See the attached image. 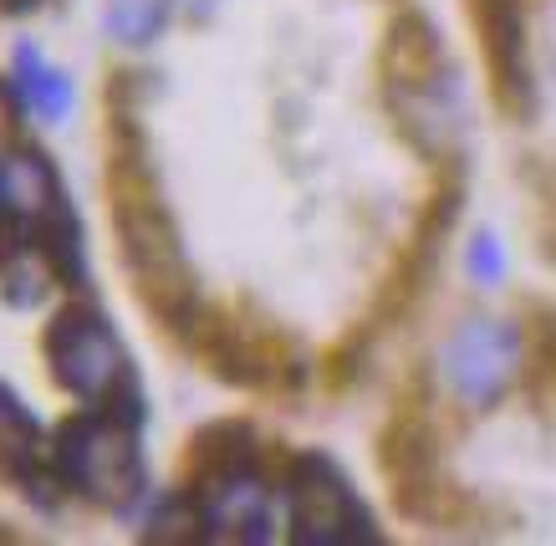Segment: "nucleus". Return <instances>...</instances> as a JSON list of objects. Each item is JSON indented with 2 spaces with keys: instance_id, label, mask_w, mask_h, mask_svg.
<instances>
[{
  "instance_id": "f8f14e48",
  "label": "nucleus",
  "mask_w": 556,
  "mask_h": 546,
  "mask_svg": "<svg viewBox=\"0 0 556 546\" xmlns=\"http://www.w3.org/2000/svg\"><path fill=\"white\" fill-rule=\"evenodd\" d=\"M51 287H62V276L31 240H0V302L16 312H36L51 296Z\"/></svg>"
},
{
  "instance_id": "7ed1b4c3",
  "label": "nucleus",
  "mask_w": 556,
  "mask_h": 546,
  "mask_svg": "<svg viewBox=\"0 0 556 546\" xmlns=\"http://www.w3.org/2000/svg\"><path fill=\"white\" fill-rule=\"evenodd\" d=\"M0 240H31L36 251L56 266L62 287L87 281L83 220L67 200V185L36 143H0Z\"/></svg>"
},
{
  "instance_id": "9b49d317",
  "label": "nucleus",
  "mask_w": 556,
  "mask_h": 546,
  "mask_svg": "<svg viewBox=\"0 0 556 546\" xmlns=\"http://www.w3.org/2000/svg\"><path fill=\"white\" fill-rule=\"evenodd\" d=\"M11 87H16L21 107L31 113V118L41 123H62L72 113V103H77V87H72V77L56 62H47V52L41 47H31V41H21L16 56H11Z\"/></svg>"
},
{
  "instance_id": "f257e3e1",
  "label": "nucleus",
  "mask_w": 556,
  "mask_h": 546,
  "mask_svg": "<svg viewBox=\"0 0 556 546\" xmlns=\"http://www.w3.org/2000/svg\"><path fill=\"white\" fill-rule=\"evenodd\" d=\"M113 230L138 302L169 332H189L200 317V287L185 256V236L153 185L149 158L128 143L113 149Z\"/></svg>"
},
{
  "instance_id": "1a4fd4ad",
  "label": "nucleus",
  "mask_w": 556,
  "mask_h": 546,
  "mask_svg": "<svg viewBox=\"0 0 556 546\" xmlns=\"http://www.w3.org/2000/svg\"><path fill=\"white\" fill-rule=\"evenodd\" d=\"M470 21L485 47L495 103L526 118L531 113V62H526V11L521 0H470Z\"/></svg>"
},
{
  "instance_id": "2eb2a0df",
  "label": "nucleus",
  "mask_w": 556,
  "mask_h": 546,
  "mask_svg": "<svg viewBox=\"0 0 556 546\" xmlns=\"http://www.w3.org/2000/svg\"><path fill=\"white\" fill-rule=\"evenodd\" d=\"M21 123H26V107H21V98H16V87H11V77H0V143H11Z\"/></svg>"
},
{
  "instance_id": "423d86ee",
  "label": "nucleus",
  "mask_w": 556,
  "mask_h": 546,
  "mask_svg": "<svg viewBox=\"0 0 556 546\" xmlns=\"http://www.w3.org/2000/svg\"><path fill=\"white\" fill-rule=\"evenodd\" d=\"M526 342L506 317H465L439 347V378L465 409H495L521 378Z\"/></svg>"
},
{
  "instance_id": "4468645a",
  "label": "nucleus",
  "mask_w": 556,
  "mask_h": 546,
  "mask_svg": "<svg viewBox=\"0 0 556 546\" xmlns=\"http://www.w3.org/2000/svg\"><path fill=\"white\" fill-rule=\"evenodd\" d=\"M465 266H470L475 287H501V281H506V245L490 236V230H480V236L470 240V256H465Z\"/></svg>"
},
{
  "instance_id": "0eeeda50",
  "label": "nucleus",
  "mask_w": 556,
  "mask_h": 546,
  "mask_svg": "<svg viewBox=\"0 0 556 546\" xmlns=\"http://www.w3.org/2000/svg\"><path fill=\"white\" fill-rule=\"evenodd\" d=\"M189 332H194V347L204 353V363H210L225 383H240V389H291L306 368L302 353H296L287 338L255 332V327H245L240 317L200 312Z\"/></svg>"
},
{
  "instance_id": "9d476101",
  "label": "nucleus",
  "mask_w": 556,
  "mask_h": 546,
  "mask_svg": "<svg viewBox=\"0 0 556 546\" xmlns=\"http://www.w3.org/2000/svg\"><path fill=\"white\" fill-rule=\"evenodd\" d=\"M41 475H51L41 419L26 409V398L11 383H0V485L31 491L41 485Z\"/></svg>"
},
{
  "instance_id": "f3484780",
  "label": "nucleus",
  "mask_w": 556,
  "mask_h": 546,
  "mask_svg": "<svg viewBox=\"0 0 556 546\" xmlns=\"http://www.w3.org/2000/svg\"><path fill=\"white\" fill-rule=\"evenodd\" d=\"M36 5H41V0H0V16H26Z\"/></svg>"
},
{
  "instance_id": "ddd939ff",
  "label": "nucleus",
  "mask_w": 556,
  "mask_h": 546,
  "mask_svg": "<svg viewBox=\"0 0 556 546\" xmlns=\"http://www.w3.org/2000/svg\"><path fill=\"white\" fill-rule=\"evenodd\" d=\"M169 21V0H102V31L118 47H149Z\"/></svg>"
},
{
  "instance_id": "20e7f679",
  "label": "nucleus",
  "mask_w": 556,
  "mask_h": 546,
  "mask_svg": "<svg viewBox=\"0 0 556 546\" xmlns=\"http://www.w3.org/2000/svg\"><path fill=\"white\" fill-rule=\"evenodd\" d=\"M41 358L47 373L62 393H72L77 404H98V409H118L128 419H149L143 409V383L134 373V358L123 347L118 327L108 322L98 307L72 302L47 322L41 332Z\"/></svg>"
},
{
  "instance_id": "6e6552de",
  "label": "nucleus",
  "mask_w": 556,
  "mask_h": 546,
  "mask_svg": "<svg viewBox=\"0 0 556 546\" xmlns=\"http://www.w3.org/2000/svg\"><path fill=\"white\" fill-rule=\"evenodd\" d=\"M189 491L200 500L204 542H270L276 536V485H270L266 465H225V470H204L189 475Z\"/></svg>"
},
{
  "instance_id": "dca6fc26",
  "label": "nucleus",
  "mask_w": 556,
  "mask_h": 546,
  "mask_svg": "<svg viewBox=\"0 0 556 546\" xmlns=\"http://www.w3.org/2000/svg\"><path fill=\"white\" fill-rule=\"evenodd\" d=\"M174 5H185V11H189L194 21H210V16L219 11V5H225V0H174Z\"/></svg>"
},
{
  "instance_id": "39448f33",
  "label": "nucleus",
  "mask_w": 556,
  "mask_h": 546,
  "mask_svg": "<svg viewBox=\"0 0 556 546\" xmlns=\"http://www.w3.org/2000/svg\"><path fill=\"white\" fill-rule=\"evenodd\" d=\"M281 500H287V526L296 546H372L378 526H372L363 495L353 491V480L338 470V460H327L317 449L291 455L281 470Z\"/></svg>"
},
{
  "instance_id": "f03ea898",
  "label": "nucleus",
  "mask_w": 556,
  "mask_h": 546,
  "mask_svg": "<svg viewBox=\"0 0 556 546\" xmlns=\"http://www.w3.org/2000/svg\"><path fill=\"white\" fill-rule=\"evenodd\" d=\"M138 419L118 409H83L62 419V429L47 444V470L51 485L67 495L102 506V511H128L149 495V465H143V444H138Z\"/></svg>"
}]
</instances>
